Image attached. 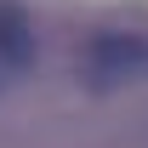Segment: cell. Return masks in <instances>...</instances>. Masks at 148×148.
<instances>
[{
    "mask_svg": "<svg viewBox=\"0 0 148 148\" xmlns=\"http://www.w3.org/2000/svg\"><path fill=\"white\" fill-rule=\"evenodd\" d=\"M97 86H148V34L137 29H103L86 51Z\"/></svg>",
    "mask_w": 148,
    "mask_h": 148,
    "instance_id": "cell-1",
    "label": "cell"
},
{
    "mask_svg": "<svg viewBox=\"0 0 148 148\" xmlns=\"http://www.w3.org/2000/svg\"><path fill=\"white\" fill-rule=\"evenodd\" d=\"M0 63H6V69H29V63H34L29 12H23L17 0H0Z\"/></svg>",
    "mask_w": 148,
    "mask_h": 148,
    "instance_id": "cell-2",
    "label": "cell"
}]
</instances>
